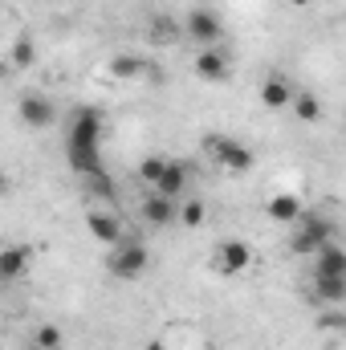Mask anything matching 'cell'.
<instances>
[{
  "mask_svg": "<svg viewBox=\"0 0 346 350\" xmlns=\"http://www.w3.org/2000/svg\"><path fill=\"white\" fill-rule=\"evenodd\" d=\"M66 163L86 179L106 175V163H102V110L98 106L74 110L70 131H66Z\"/></svg>",
  "mask_w": 346,
  "mask_h": 350,
  "instance_id": "cell-1",
  "label": "cell"
},
{
  "mask_svg": "<svg viewBox=\"0 0 346 350\" xmlns=\"http://www.w3.org/2000/svg\"><path fill=\"white\" fill-rule=\"evenodd\" d=\"M293 224H297V228H293V237H289V249H293L297 257H314V253H318L322 245H330L334 232H338L326 212H302Z\"/></svg>",
  "mask_w": 346,
  "mask_h": 350,
  "instance_id": "cell-2",
  "label": "cell"
},
{
  "mask_svg": "<svg viewBox=\"0 0 346 350\" xmlns=\"http://www.w3.org/2000/svg\"><path fill=\"white\" fill-rule=\"evenodd\" d=\"M147 265H151V253H147L143 241L122 237L118 245H110V257H106L110 277H118V281H139V277L147 273Z\"/></svg>",
  "mask_w": 346,
  "mask_h": 350,
  "instance_id": "cell-3",
  "label": "cell"
},
{
  "mask_svg": "<svg viewBox=\"0 0 346 350\" xmlns=\"http://www.w3.org/2000/svg\"><path fill=\"white\" fill-rule=\"evenodd\" d=\"M204 151L216 159V167H224L228 175H245V172H253V163H257L253 147H245V143H237L228 135H208L204 139Z\"/></svg>",
  "mask_w": 346,
  "mask_h": 350,
  "instance_id": "cell-4",
  "label": "cell"
},
{
  "mask_svg": "<svg viewBox=\"0 0 346 350\" xmlns=\"http://www.w3.org/2000/svg\"><path fill=\"white\" fill-rule=\"evenodd\" d=\"M183 33H187L196 45L212 49V45H220V41H224V21H220V12H216V8L196 4V8L187 12V21H183Z\"/></svg>",
  "mask_w": 346,
  "mask_h": 350,
  "instance_id": "cell-5",
  "label": "cell"
},
{
  "mask_svg": "<svg viewBox=\"0 0 346 350\" xmlns=\"http://www.w3.org/2000/svg\"><path fill=\"white\" fill-rule=\"evenodd\" d=\"M249 265H253V249L241 237H224L212 253V269L220 277H241V273H249Z\"/></svg>",
  "mask_w": 346,
  "mask_h": 350,
  "instance_id": "cell-6",
  "label": "cell"
},
{
  "mask_svg": "<svg viewBox=\"0 0 346 350\" xmlns=\"http://www.w3.org/2000/svg\"><path fill=\"white\" fill-rule=\"evenodd\" d=\"M16 118H21L29 131H45V126H53L57 110H53V102H49L45 94H21V102H16Z\"/></svg>",
  "mask_w": 346,
  "mask_h": 350,
  "instance_id": "cell-7",
  "label": "cell"
},
{
  "mask_svg": "<svg viewBox=\"0 0 346 350\" xmlns=\"http://www.w3.org/2000/svg\"><path fill=\"white\" fill-rule=\"evenodd\" d=\"M33 265V249L29 245H4L0 249V285H12L29 273Z\"/></svg>",
  "mask_w": 346,
  "mask_h": 350,
  "instance_id": "cell-8",
  "label": "cell"
},
{
  "mask_svg": "<svg viewBox=\"0 0 346 350\" xmlns=\"http://www.w3.org/2000/svg\"><path fill=\"white\" fill-rule=\"evenodd\" d=\"M228 74H232V66H228V57H224L220 45L196 53V78L200 82H228Z\"/></svg>",
  "mask_w": 346,
  "mask_h": 350,
  "instance_id": "cell-9",
  "label": "cell"
},
{
  "mask_svg": "<svg viewBox=\"0 0 346 350\" xmlns=\"http://www.w3.org/2000/svg\"><path fill=\"white\" fill-rule=\"evenodd\" d=\"M310 273L314 277H346V253L338 241H330V245H322L314 257H310Z\"/></svg>",
  "mask_w": 346,
  "mask_h": 350,
  "instance_id": "cell-10",
  "label": "cell"
},
{
  "mask_svg": "<svg viewBox=\"0 0 346 350\" xmlns=\"http://www.w3.org/2000/svg\"><path fill=\"white\" fill-rule=\"evenodd\" d=\"M187 179H191V163H183V159H168V163H163V175L155 179V191L168 196V200H179L183 187H187Z\"/></svg>",
  "mask_w": 346,
  "mask_h": 350,
  "instance_id": "cell-11",
  "label": "cell"
},
{
  "mask_svg": "<svg viewBox=\"0 0 346 350\" xmlns=\"http://www.w3.org/2000/svg\"><path fill=\"white\" fill-rule=\"evenodd\" d=\"M289 102H293V82L285 74H269L261 82V106L265 110H289Z\"/></svg>",
  "mask_w": 346,
  "mask_h": 350,
  "instance_id": "cell-12",
  "label": "cell"
},
{
  "mask_svg": "<svg viewBox=\"0 0 346 350\" xmlns=\"http://www.w3.org/2000/svg\"><path fill=\"white\" fill-rule=\"evenodd\" d=\"M175 216H179V200H168V196H159V191H151V196L143 200V220H147V224L168 228V224H175Z\"/></svg>",
  "mask_w": 346,
  "mask_h": 350,
  "instance_id": "cell-13",
  "label": "cell"
},
{
  "mask_svg": "<svg viewBox=\"0 0 346 350\" xmlns=\"http://www.w3.org/2000/svg\"><path fill=\"white\" fill-rule=\"evenodd\" d=\"M110 74L118 78V82H139V78H159V70L155 66H147L143 57H135V53H118L114 62H110Z\"/></svg>",
  "mask_w": 346,
  "mask_h": 350,
  "instance_id": "cell-14",
  "label": "cell"
},
{
  "mask_svg": "<svg viewBox=\"0 0 346 350\" xmlns=\"http://www.w3.org/2000/svg\"><path fill=\"white\" fill-rule=\"evenodd\" d=\"M310 297L318 301V306H330V310H338L346 301V277H314V285H310Z\"/></svg>",
  "mask_w": 346,
  "mask_h": 350,
  "instance_id": "cell-15",
  "label": "cell"
},
{
  "mask_svg": "<svg viewBox=\"0 0 346 350\" xmlns=\"http://www.w3.org/2000/svg\"><path fill=\"white\" fill-rule=\"evenodd\" d=\"M265 212H269V220H277V224H293L306 208H302V200H297L293 191H277V196H269Z\"/></svg>",
  "mask_w": 346,
  "mask_h": 350,
  "instance_id": "cell-16",
  "label": "cell"
},
{
  "mask_svg": "<svg viewBox=\"0 0 346 350\" xmlns=\"http://www.w3.org/2000/svg\"><path fill=\"white\" fill-rule=\"evenodd\" d=\"M86 228L94 232V241H102V245H118L122 241V220L110 216V212H90Z\"/></svg>",
  "mask_w": 346,
  "mask_h": 350,
  "instance_id": "cell-17",
  "label": "cell"
},
{
  "mask_svg": "<svg viewBox=\"0 0 346 350\" xmlns=\"http://www.w3.org/2000/svg\"><path fill=\"white\" fill-rule=\"evenodd\" d=\"M289 110H293L302 122H318V118H322V98H318V94H310V90H302V94H293Z\"/></svg>",
  "mask_w": 346,
  "mask_h": 350,
  "instance_id": "cell-18",
  "label": "cell"
},
{
  "mask_svg": "<svg viewBox=\"0 0 346 350\" xmlns=\"http://www.w3.org/2000/svg\"><path fill=\"white\" fill-rule=\"evenodd\" d=\"M8 62H12L16 70H33V62H37V45H33V37H16L12 49H8Z\"/></svg>",
  "mask_w": 346,
  "mask_h": 350,
  "instance_id": "cell-19",
  "label": "cell"
},
{
  "mask_svg": "<svg viewBox=\"0 0 346 350\" xmlns=\"http://www.w3.org/2000/svg\"><path fill=\"white\" fill-rule=\"evenodd\" d=\"M147 33H151V41H175L179 25H175L168 12H155V16H151V25H147Z\"/></svg>",
  "mask_w": 346,
  "mask_h": 350,
  "instance_id": "cell-20",
  "label": "cell"
},
{
  "mask_svg": "<svg viewBox=\"0 0 346 350\" xmlns=\"http://www.w3.org/2000/svg\"><path fill=\"white\" fill-rule=\"evenodd\" d=\"M33 347H37V350H53V347H62V330H57L53 322H41V326L33 330Z\"/></svg>",
  "mask_w": 346,
  "mask_h": 350,
  "instance_id": "cell-21",
  "label": "cell"
},
{
  "mask_svg": "<svg viewBox=\"0 0 346 350\" xmlns=\"http://www.w3.org/2000/svg\"><path fill=\"white\" fill-rule=\"evenodd\" d=\"M175 220H183L187 228H200L204 220H208V208L200 204V200H187V204H179V216Z\"/></svg>",
  "mask_w": 346,
  "mask_h": 350,
  "instance_id": "cell-22",
  "label": "cell"
},
{
  "mask_svg": "<svg viewBox=\"0 0 346 350\" xmlns=\"http://www.w3.org/2000/svg\"><path fill=\"white\" fill-rule=\"evenodd\" d=\"M163 163H168V159H163V155H147V159H143V163H139V179H143V183H151V187H155V179H159V175H163Z\"/></svg>",
  "mask_w": 346,
  "mask_h": 350,
  "instance_id": "cell-23",
  "label": "cell"
},
{
  "mask_svg": "<svg viewBox=\"0 0 346 350\" xmlns=\"http://www.w3.org/2000/svg\"><path fill=\"white\" fill-rule=\"evenodd\" d=\"M289 4H293V8H314L318 0H289Z\"/></svg>",
  "mask_w": 346,
  "mask_h": 350,
  "instance_id": "cell-24",
  "label": "cell"
},
{
  "mask_svg": "<svg viewBox=\"0 0 346 350\" xmlns=\"http://www.w3.org/2000/svg\"><path fill=\"white\" fill-rule=\"evenodd\" d=\"M147 350H172V347H168V342H159V338H155V342H151V347H147Z\"/></svg>",
  "mask_w": 346,
  "mask_h": 350,
  "instance_id": "cell-25",
  "label": "cell"
},
{
  "mask_svg": "<svg viewBox=\"0 0 346 350\" xmlns=\"http://www.w3.org/2000/svg\"><path fill=\"white\" fill-rule=\"evenodd\" d=\"M53 350H66V347H53Z\"/></svg>",
  "mask_w": 346,
  "mask_h": 350,
  "instance_id": "cell-26",
  "label": "cell"
}]
</instances>
